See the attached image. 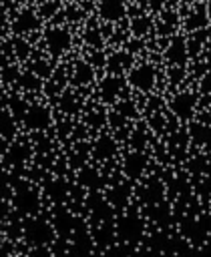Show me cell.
Here are the masks:
<instances>
[{"instance_id": "1", "label": "cell", "mask_w": 211, "mask_h": 257, "mask_svg": "<svg viewBox=\"0 0 211 257\" xmlns=\"http://www.w3.org/2000/svg\"><path fill=\"white\" fill-rule=\"evenodd\" d=\"M46 42H48V48H50L52 52H62V50L68 48V44H70V36H68L66 30H58V28H54V30H50V32L46 34Z\"/></svg>"}, {"instance_id": "2", "label": "cell", "mask_w": 211, "mask_h": 257, "mask_svg": "<svg viewBox=\"0 0 211 257\" xmlns=\"http://www.w3.org/2000/svg\"><path fill=\"white\" fill-rule=\"evenodd\" d=\"M153 80H155V72H153V68L147 66V64L135 68L133 74H131V82H133L135 86H139V88H151Z\"/></svg>"}, {"instance_id": "3", "label": "cell", "mask_w": 211, "mask_h": 257, "mask_svg": "<svg viewBox=\"0 0 211 257\" xmlns=\"http://www.w3.org/2000/svg\"><path fill=\"white\" fill-rule=\"evenodd\" d=\"M125 14L123 0H102L100 2V16L107 20H119Z\"/></svg>"}, {"instance_id": "4", "label": "cell", "mask_w": 211, "mask_h": 257, "mask_svg": "<svg viewBox=\"0 0 211 257\" xmlns=\"http://www.w3.org/2000/svg\"><path fill=\"white\" fill-rule=\"evenodd\" d=\"M163 2H165V0H149V6L157 10V8H161V6H163Z\"/></svg>"}, {"instance_id": "5", "label": "cell", "mask_w": 211, "mask_h": 257, "mask_svg": "<svg viewBox=\"0 0 211 257\" xmlns=\"http://www.w3.org/2000/svg\"><path fill=\"white\" fill-rule=\"evenodd\" d=\"M203 86H205V90H209V92H211V72L205 76V80H203Z\"/></svg>"}, {"instance_id": "6", "label": "cell", "mask_w": 211, "mask_h": 257, "mask_svg": "<svg viewBox=\"0 0 211 257\" xmlns=\"http://www.w3.org/2000/svg\"><path fill=\"white\" fill-rule=\"evenodd\" d=\"M181 2H193V0H181Z\"/></svg>"}]
</instances>
